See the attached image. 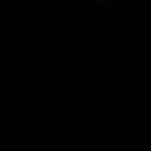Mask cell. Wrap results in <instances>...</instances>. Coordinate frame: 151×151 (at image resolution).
Instances as JSON below:
<instances>
[{
  "mask_svg": "<svg viewBox=\"0 0 151 151\" xmlns=\"http://www.w3.org/2000/svg\"><path fill=\"white\" fill-rule=\"evenodd\" d=\"M97 6H109V0H97Z\"/></svg>",
  "mask_w": 151,
  "mask_h": 151,
  "instance_id": "1",
  "label": "cell"
}]
</instances>
